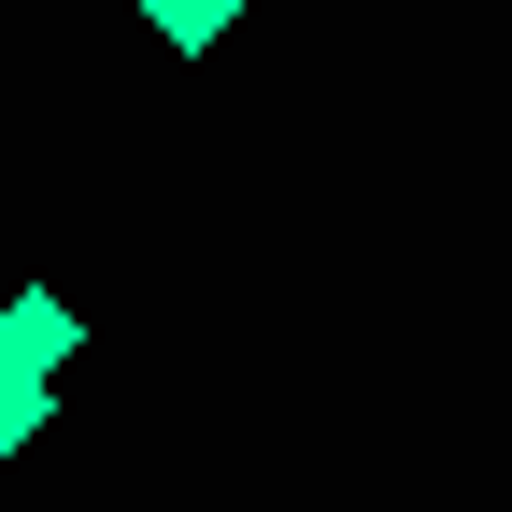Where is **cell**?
<instances>
[{"mask_svg": "<svg viewBox=\"0 0 512 512\" xmlns=\"http://www.w3.org/2000/svg\"><path fill=\"white\" fill-rule=\"evenodd\" d=\"M72 342H86V313L72 299H57V285H15V299H0V370H72Z\"/></svg>", "mask_w": 512, "mask_h": 512, "instance_id": "6da1fadb", "label": "cell"}, {"mask_svg": "<svg viewBox=\"0 0 512 512\" xmlns=\"http://www.w3.org/2000/svg\"><path fill=\"white\" fill-rule=\"evenodd\" d=\"M228 15H242V0H143V29H157L171 57H214V43H228Z\"/></svg>", "mask_w": 512, "mask_h": 512, "instance_id": "7a4b0ae2", "label": "cell"}, {"mask_svg": "<svg viewBox=\"0 0 512 512\" xmlns=\"http://www.w3.org/2000/svg\"><path fill=\"white\" fill-rule=\"evenodd\" d=\"M43 427H57V384L43 370H0V456H29Z\"/></svg>", "mask_w": 512, "mask_h": 512, "instance_id": "3957f363", "label": "cell"}]
</instances>
